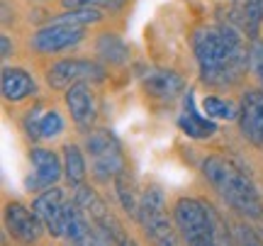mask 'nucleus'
<instances>
[{"label":"nucleus","mask_w":263,"mask_h":246,"mask_svg":"<svg viewBox=\"0 0 263 246\" xmlns=\"http://www.w3.org/2000/svg\"><path fill=\"white\" fill-rule=\"evenodd\" d=\"M261 3H263V0H261Z\"/></svg>","instance_id":"30"},{"label":"nucleus","mask_w":263,"mask_h":246,"mask_svg":"<svg viewBox=\"0 0 263 246\" xmlns=\"http://www.w3.org/2000/svg\"><path fill=\"white\" fill-rule=\"evenodd\" d=\"M29 159L34 163V176H29L25 183H27V190H49L57 188L59 178L64 173V161L59 159L57 152L51 149H32Z\"/></svg>","instance_id":"9"},{"label":"nucleus","mask_w":263,"mask_h":246,"mask_svg":"<svg viewBox=\"0 0 263 246\" xmlns=\"http://www.w3.org/2000/svg\"><path fill=\"white\" fill-rule=\"evenodd\" d=\"M178 127H180V132H185L193 139H210L217 132L215 120H210L205 112L197 110L195 93L193 90H188V93L183 95V110H180V117H178Z\"/></svg>","instance_id":"13"},{"label":"nucleus","mask_w":263,"mask_h":246,"mask_svg":"<svg viewBox=\"0 0 263 246\" xmlns=\"http://www.w3.org/2000/svg\"><path fill=\"white\" fill-rule=\"evenodd\" d=\"M139 222L151 246H178L180 237L173 217L166 212V195L159 185H149L139 198Z\"/></svg>","instance_id":"4"},{"label":"nucleus","mask_w":263,"mask_h":246,"mask_svg":"<svg viewBox=\"0 0 263 246\" xmlns=\"http://www.w3.org/2000/svg\"><path fill=\"white\" fill-rule=\"evenodd\" d=\"M200 110L210 117V120H234L239 117V107L234 103H229V100H222V98H217V95H207L202 105H200Z\"/></svg>","instance_id":"19"},{"label":"nucleus","mask_w":263,"mask_h":246,"mask_svg":"<svg viewBox=\"0 0 263 246\" xmlns=\"http://www.w3.org/2000/svg\"><path fill=\"white\" fill-rule=\"evenodd\" d=\"M85 152L90 156L93 176L98 180H115L120 173H124V154L120 142L107 129H98L88 137Z\"/></svg>","instance_id":"5"},{"label":"nucleus","mask_w":263,"mask_h":246,"mask_svg":"<svg viewBox=\"0 0 263 246\" xmlns=\"http://www.w3.org/2000/svg\"><path fill=\"white\" fill-rule=\"evenodd\" d=\"M103 78L105 68L85 59H64L47 71V85L54 90H68L78 83H100Z\"/></svg>","instance_id":"6"},{"label":"nucleus","mask_w":263,"mask_h":246,"mask_svg":"<svg viewBox=\"0 0 263 246\" xmlns=\"http://www.w3.org/2000/svg\"><path fill=\"white\" fill-rule=\"evenodd\" d=\"M115 188H117V198H120V202H122V207L129 212L132 217L139 219V200L134 198V193H132L127 173H120V176L115 178Z\"/></svg>","instance_id":"21"},{"label":"nucleus","mask_w":263,"mask_h":246,"mask_svg":"<svg viewBox=\"0 0 263 246\" xmlns=\"http://www.w3.org/2000/svg\"><path fill=\"white\" fill-rule=\"evenodd\" d=\"M5 227L20 244H34L42 237V219L37 217L34 210H27L20 202H10L5 207Z\"/></svg>","instance_id":"10"},{"label":"nucleus","mask_w":263,"mask_h":246,"mask_svg":"<svg viewBox=\"0 0 263 246\" xmlns=\"http://www.w3.org/2000/svg\"><path fill=\"white\" fill-rule=\"evenodd\" d=\"M117 246H137V241H134L132 237H127V234H124V237L120 239V241H117Z\"/></svg>","instance_id":"29"},{"label":"nucleus","mask_w":263,"mask_h":246,"mask_svg":"<svg viewBox=\"0 0 263 246\" xmlns=\"http://www.w3.org/2000/svg\"><path fill=\"white\" fill-rule=\"evenodd\" d=\"M61 5L66 10H83V8H110L120 10L124 5V0H61Z\"/></svg>","instance_id":"24"},{"label":"nucleus","mask_w":263,"mask_h":246,"mask_svg":"<svg viewBox=\"0 0 263 246\" xmlns=\"http://www.w3.org/2000/svg\"><path fill=\"white\" fill-rule=\"evenodd\" d=\"M173 222L185 246H217L215 210L195 198H180L173 205Z\"/></svg>","instance_id":"3"},{"label":"nucleus","mask_w":263,"mask_h":246,"mask_svg":"<svg viewBox=\"0 0 263 246\" xmlns=\"http://www.w3.org/2000/svg\"><path fill=\"white\" fill-rule=\"evenodd\" d=\"M0 44H3V59H8V56H10V51H12V42H10V37H5V34H3Z\"/></svg>","instance_id":"28"},{"label":"nucleus","mask_w":263,"mask_h":246,"mask_svg":"<svg viewBox=\"0 0 263 246\" xmlns=\"http://www.w3.org/2000/svg\"><path fill=\"white\" fill-rule=\"evenodd\" d=\"M37 90L34 78L29 76L27 71L22 68H3V95L10 103L25 100L27 95H32Z\"/></svg>","instance_id":"16"},{"label":"nucleus","mask_w":263,"mask_h":246,"mask_svg":"<svg viewBox=\"0 0 263 246\" xmlns=\"http://www.w3.org/2000/svg\"><path fill=\"white\" fill-rule=\"evenodd\" d=\"M193 51L200 78L212 88L236 83L251 64V49H246V34L229 20L217 27H197L193 32Z\"/></svg>","instance_id":"1"},{"label":"nucleus","mask_w":263,"mask_h":246,"mask_svg":"<svg viewBox=\"0 0 263 246\" xmlns=\"http://www.w3.org/2000/svg\"><path fill=\"white\" fill-rule=\"evenodd\" d=\"M239 129L254 146H263V90H246L239 105Z\"/></svg>","instance_id":"11"},{"label":"nucleus","mask_w":263,"mask_h":246,"mask_svg":"<svg viewBox=\"0 0 263 246\" xmlns=\"http://www.w3.org/2000/svg\"><path fill=\"white\" fill-rule=\"evenodd\" d=\"M32 210L37 212V217L42 219V224L51 237H64L66 232V212H68V202H66L64 193L59 188H49L42 190L34 202Z\"/></svg>","instance_id":"7"},{"label":"nucleus","mask_w":263,"mask_h":246,"mask_svg":"<svg viewBox=\"0 0 263 246\" xmlns=\"http://www.w3.org/2000/svg\"><path fill=\"white\" fill-rule=\"evenodd\" d=\"M83 39V29L71 27V25H59V22H49L47 27L34 32L32 37V47L39 54H59L64 49L76 47Z\"/></svg>","instance_id":"8"},{"label":"nucleus","mask_w":263,"mask_h":246,"mask_svg":"<svg viewBox=\"0 0 263 246\" xmlns=\"http://www.w3.org/2000/svg\"><path fill=\"white\" fill-rule=\"evenodd\" d=\"M66 107H68L71 120L81 129L93 127L95 120H98V103H95V95L88 88V83H78L66 90Z\"/></svg>","instance_id":"12"},{"label":"nucleus","mask_w":263,"mask_h":246,"mask_svg":"<svg viewBox=\"0 0 263 246\" xmlns=\"http://www.w3.org/2000/svg\"><path fill=\"white\" fill-rule=\"evenodd\" d=\"M103 17V12L98 8H83V10H68L61 17H54L51 22H59V25H71V27H81L85 29L88 25H93Z\"/></svg>","instance_id":"20"},{"label":"nucleus","mask_w":263,"mask_h":246,"mask_svg":"<svg viewBox=\"0 0 263 246\" xmlns=\"http://www.w3.org/2000/svg\"><path fill=\"white\" fill-rule=\"evenodd\" d=\"M42 115H44L42 107H34V110H29V112L25 115V129H27V134L32 139H39V122H42Z\"/></svg>","instance_id":"26"},{"label":"nucleus","mask_w":263,"mask_h":246,"mask_svg":"<svg viewBox=\"0 0 263 246\" xmlns=\"http://www.w3.org/2000/svg\"><path fill=\"white\" fill-rule=\"evenodd\" d=\"M202 173L207 183L217 190V195L224 200L236 215L254 222H263V202L256 190L254 180L246 176L234 161L224 156H207L202 161Z\"/></svg>","instance_id":"2"},{"label":"nucleus","mask_w":263,"mask_h":246,"mask_svg":"<svg viewBox=\"0 0 263 246\" xmlns=\"http://www.w3.org/2000/svg\"><path fill=\"white\" fill-rule=\"evenodd\" d=\"M95 49H98V54L103 56L105 64L122 66V64H127V59H129V49H127V44H124L120 37H115V34H103V37H98Z\"/></svg>","instance_id":"18"},{"label":"nucleus","mask_w":263,"mask_h":246,"mask_svg":"<svg viewBox=\"0 0 263 246\" xmlns=\"http://www.w3.org/2000/svg\"><path fill=\"white\" fill-rule=\"evenodd\" d=\"M64 176H66V180H68L73 188L85 185L88 166H85L83 152H81L76 144H66L64 146Z\"/></svg>","instance_id":"17"},{"label":"nucleus","mask_w":263,"mask_h":246,"mask_svg":"<svg viewBox=\"0 0 263 246\" xmlns=\"http://www.w3.org/2000/svg\"><path fill=\"white\" fill-rule=\"evenodd\" d=\"M141 83H144V90L156 100H173L185 88L183 78L176 71H166V68H149L141 78Z\"/></svg>","instance_id":"14"},{"label":"nucleus","mask_w":263,"mask_h":246,"mask_svg":"<svg viewBox=\"0 0 263 246\" xmlns=\"http://www.w3.org/2000/svg\"><path fill=\"white\" fill-rule=\"evenodd\" d=\"M215 239H217V246H236V239L232 234V229L222 222V217L217 212H215Z\"/></svg>","instance_id":"25"},{"label":"nucleus","mask_w":263,"mask_h":246,"mask_svg":"<svg viewBox=\"0 0 263 246\" xmlns=\"http://www.w3.org/2000/svg\"><path fill=\"white\" fill-rule=\"evenodd\" d=\"M263 20V3L261 0H239L236 10L232 12V22L244 32L249 39H256L261 32Z\"/></svg>","instance_id":"15"},{"label":"nucleus","mask_w":263,"mask_h":246,"mask_svg":"<svg viewBox=\"0 0 263 246\" xmlns=\"http://www.w3.org/2000/svg\"><path fill=\"white\" fill-rule=\"evenodd\" d=\"M232 234L236 239V246H263L261 234L251 224H246V222H236L232 227Z\"/></svg>","instance_id":"23"},{"label":"nucleus","mask_w":263,"mask_h":246,"mask_svg":"<svg viewBox=\"0 0 263 246\" xmlns=\"http://www.w3.org/2000/svg\"><path fill=\"white\" fill-rule=\"evenodd\" d=\"M64 129H66L64 117L57 110H44L42 122H39V139H57Z\"/></svg>","instance_id":"22"},{"label":"nucleus","mask_w":263,"mask_h":246,"mask_svg":"<svg viewBox=\"0 0 263 246\" xmlns=\"http://www.w3.org/2000/svg\"><path fill=\"white\" fill-rule=\"evenodd\" d=\"M251 66H254L256 76L261 78V85H263V44H254L251 47Z\"/></svg>","instance_id":"27"}]
</instances>
